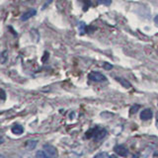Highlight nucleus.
Instances as JSON below:
<instances>
[{"instance_id":"dca6fc26","label":"nucleus","mask_w":158,"mask_h":158,"mask_svg":"<svg viewBox=\"0 0 158 158\" xmlns=\"http://www.w3.org/2000/svg\"><path fill=\"white\" fill-rule=\"evenodd\" d=\"M1 94H2V95H1V99H2V101H4L5 98H6V93H5V91L3 90V89L1 90Z\"/></svg>"},{"instance_id":"f3484780","label":"nucleus","mask_w":158,"mask_h":158,"mask_svg":"<svg viewBox=\"0 0 158 158\" xmlns=\"http://www.w3.org/2000/svg\"><path fill=\"white\" fill-rule=\"evenodd\" d=\"M104 67H105L106 69H111L113 66L111 65V64H108V63H105V64H104Z\"/></svg>"},{"instance_id":"a211bd4d","label":"nucleus","mask_w":158,"mask_h":158,"mask_svg":"<svg viewBox=\"0 0 158 158\" xmlns=\"http://www.w3.org/2000/svg\"><path fill=\"white\" fill-rule=\"evenodd\" d=\"M156 127L158 128V115H157V118H156Z\"/></svg>"},{"instance_id":"2eb2a0df","label":"nucleus","mask_w":158,"mask_h":158,"mask_svg":"<svg viewBox=\"0 0 158 158\" xmlns=\"http://www.w3.org/2000/svg\"><path fill=\"white\" fill-rule=\"evenodd\" d=\"M95 157H110V155L108 154V153H105V152H101V153H98V154L95 155Z\"/></svg>"},{"instance_id":"f8f14e48","label":"nucleus","mask_w":158,"mask_h":158,"mask_svg":"<svg viewBox=\"0 0 158 158\" xmlns=\"http://www.w3.org/2000/svg\"><path fill=\"white\" fill-rule=\"evenodd\" d=\"M78 29H79V32H80V34H84V33L86 32V26H85V24H84L83 22L79 23Z\"/></svg>"},{"instance_id":"20e7f679","label":"nucleus","mask_w":158,"mask_h":158,"mask_svg":"<svg viewBox=\"0 0 158 158\" xmlns=\"http://www.w3.org/2000/svg\"><path fill=\"white\" fill-rule=\"evenodd\" d=\"M153 117V112L151 109L146 108L144 110H142L140 113V118L142 121H148Z\"/></svg>"},{"instance_id":"39448f33","label":"nucleus","mask_w":158,"mask_h":158,"mask_svg":"<svg viewBox=\"0 0 158 158\" xmlns=\"http://www.w3.org/2000/svg\"><path fill=\"white\" fill-rule=\"evenodd\" d=\"M106 135H107V131L106 130H104V128L102 130V128H99L97 127V130H96L95 136H94V138H95L96 140H101L106 136Z\"/></svg>"},{"instance_id":"0eeeda50","label":"nucleus","mask_w":158,"mask_h":158,"mask_svg":"<svg viewBox=\"0 0 158 158\" xmlns=\"http://www.w3.org/2000/svg\"><path fill=\"white\" fill-rule=\"evenodd\" d=\"M11 131L12 133H14V135H22L23 131H24V128L22 126H20V125H14L11 128Z\"/></svg>"},{"instance_id":"f257e3e1","label":"nucleus","mask_w":158,"mask_h":158,"mask_svg":"<svg viewBox=\"0 0 158 158\" xmlns=\"http://www.w3.org/2000/svg\"><path fill=\"white\" fill-rule=\"evenodd\" d=\"M88 78L90 79L91 81L94 82H104L107 80V77L104 75L103 73L101 72H98V71H92L89 73Z\"/></svg>"},{"instance_id":"1a4fd4ad","label":"nucleus","mask_w":158,"mask_h":158,"mask_svg":"<svg viewBox=\"0 0 158 158\" xmlns=\"http://www.w3.org/2000/svg\"><path fill=\"white\" fill-rule=\"evenodd\" d=\"M116 79H117V80L122 84L123 87H125V88H131V84L130 82H128V81L127 80V79L118 78H118H116Z\"/></svg>"},{"instance_id":"4468645a","label":"nucleus","mask_w":158,"mask_h":158,"mask_svg":"<svg viewBox=\"0 0 158 158\" xmlns=\"http://www.w3.org/2000/svg\"><path fill=\"white\" fill-rule=\"evenodd\" d=\"M139 108H140L139 105H135V106H132V107L131 108V114H135Z\"/></svg>"},{"instance_id":"6e6552de","label":"nucleus","mask_w":158,"mask_h":158,"mask_svg":"<svg viewBox=\"0 0 158 158\" xmlns=\"http://www.w3.org/2000/svg\"><path fill=\"white\" fill-rule=\"evenodd\" d=\"M37 144H38V140H35V139L28 140L26 142V144H25V147H26L28 150H32V149H34V148L37 146Z\"/></svg>"},{"instance_id":"6ab92c4d","label":"nucleus","mask_w":158,"mask_h":158,"mask_svg":"<svg viewBox=\"0 0 158 158\" xmlns=\"http://www.w3.org/2000/svg\"><path fill=\"white\" fill-rule=\"evenodd\" d=\"M154 22H155V23H158V15H157V17H155V19H154Z\"/></svg>"},{"instance_id":"7ed1b4c3","label":"nucleus","mask_w":158,"mask_h":158,"mask_svg":"<svg viewBox=\"0 0 158 158\" xmlns=\"http://www.w3.org/2000/svg\"><path fill=\"white\" fill-rule=\"evenodd\" d=\"M114 151H115L118 156H123V157H126L128 155V150L127 148L125 147L123 145H116L114 147Z\"/></svg>"},{"instance_id":"9b49d317","label":"nucleus","mask_w":158,"mask_h":158,"mask_svg":"<svg viewBox=\"0 0 158 158\" xmlns=\"http://www.w3.org/2000/svg\"><path fill=\"white\" fill-rule=\"evenodd\" d=\"M36 157H38V158H47V157H48V155L43 149V150H40V151H38L36 153Z\"/></svg>"},{"instance_id":"423d86ee","label":"nucleus","mask_w":158,"mask_h":158,"mask_svg":"<svg viewBox=\"0 0 158 158\" xmlns=\"http://www.w3.org/2000/svg\"><path fill=\"white\" fill-rule=\"evenodd\" d=\"M36 13H37V11L35 9H31V10H29V11L25 12L21 16V21H28L29 19H31L33 16H35Z\"/></svg>"},{"instance_id":"9d476101","label":"nucleus","mask_w":158,"mask_h":158,"mask_svg":"<svg viewBox=\"0 0 158 158\" xmlns=\"http://www.w3.org/2000/svg\"><path fill=\"white\" fill-rule=\"evenodd\" d=\"M0 60H1V63L4 64L6 63V61L8 60V52L7 51H3L1 56H0Z\"/></svg>"},{"instance_id":"ddd939ff","label":"nucleus","mask_w":158,"mask_h":158,"mask_svg":"<svg viewBox=\"0 0 158 158\" xmlns=\"http://www.w3.org/2000/svg\"><path fill=\"white\" fill-rule=\"evenodd\" d=\"M111 2H112V0H98V3H99V4L106 5V6H108V5H110Z\"/></svg>"},{"instance_id":"f03ea898","label":"nucleus","mask_w":158,"mask_h":158,"mask_svg":"<svg viewBox=\"0 0 158 158\" xmlns=\"http://www.w3.org/2000/svg\"><path fill=\"white\" fill-rule=\"evenodd\" d=\"M43 149L48 155V157H56V156H57V150H56V148L54 147L53 145L44 144V147H43Z\"/></svg>"}]
</instances>
